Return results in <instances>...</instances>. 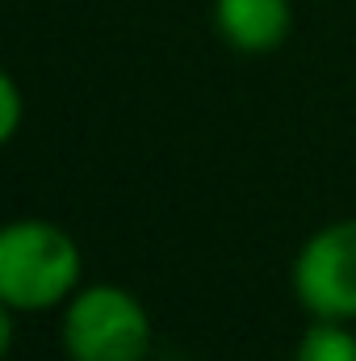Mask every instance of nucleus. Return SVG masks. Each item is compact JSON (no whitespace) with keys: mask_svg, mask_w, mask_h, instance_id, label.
<instances>
[{"mask_svg":"<svg viewBox=\"0 0 356 361\" xmlns=\"http://www.w3.org/2000/svg\"><path fill=\"white\" fill-rule=\"evenodd\" d=\"M293 294L314 319H356V219L306 240L293 261Z\"/></svg>","mask_w":356,"mask_h":361,"instance_id":"3","label":"nucleus"},{"mask_svg":"<svg viewBox=\"0 0 356 361\" xmlns=\"http://www.w3.org/2000/svg\"><path fill=\"white\" fill-rule=\"evenodd\" d=\"M80 281L76 240L42 219H21L0 231V298L8 311L59 307Z\"/></svg>","mask_w":356,"mask_h":361,"instance_id":"1","label":"nucleus"},{"mask_svg":"<svg viewBox=\"0 0 356 361\" xmlns=\"http://www.w3.org/2000/svg\"><path fill=\"white\" fill-rule=\"evenodd\" d=\"M293 361H356V336L344 328V319H314L302 332Z\"/></svg>","mask_w":356,"mask_h":361,"instance_id":"5","label":"nucleus"},{"mask_svg":"<svg viewBox=\"0 0 356 361\" xmlns=\"http://www.w3.org/2000/svg\"><path fill=\"white\" fill-rule=\"evenodd\" d=\"M63 349L72 361H147L151 319L122 286H89L63 311Z\"/></svg>","mask_w":356,"mask_h":361,"instance_id":"2","label":"nucleus"},{"mask_svg":"<svg viewBox=\"0 0 356 361\" xmlns=\"http://www.w3.org/2000/svg\"><path fill=\"white\" fill-rule=\"evenodd\" d=\"M214 25L227 47L243 55H268L289 38V0H214Z\"/></svg>","mask_w":356,"mask_h":361,"instance_id":"4","label":"nucleus"},{"mask_svg":"<svg viewBox=\"0 0 356 361\" xmlns=\"http://www.w3.org/2000/svg\"><path fill=\"white\" fill-rule=\"evenodd\" d=\"M17 126H21V89L17 80L4 72L0 76V139H17Z\"/></svg>","mask_w":356,"mask_h":361,"instance_id":"6","label":"nucleus"}]
</instances>
